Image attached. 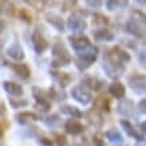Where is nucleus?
I'll use <instances>...</instances> for the list:
<instances>
[{
	"label": "nucleus",
	"mask_w": 146,
	"mask_h": 146,
	"mask_svg": "<svg viewBox=\"0 0 146 146\" xmlns=\"http://www.w3.org/2000/svg\"><path fill=\"white\" fill-rule=\"evenodd\" d=\"M95 60H97V48H94L93 46H89V47H86L83 50H79L76 52L75 63H76V66H78V68H80V70L87 68Z\"/></svg>",
	"instance_id": "f257e3e1"
},
{
	"label": "nucleus",
	"mask_w": 146,
	"mask_h": 146,
	"mask_svg": "<svg viewBox=\"0 0 146 146\" xmlns=\"http://www.w3.org/2000/svg\"><path fill=\"white\" fill-rule=\"evenodd\" d=\"M103 70H105L107 76H110V78H118V76H121L123 74L125 67H123V63L117 60L111 54H109L105 58V60H103Z\"/></svg>",
	"instance_id": "f03ea898"
},
{
	"label": "nucleus",
	"mask_w": 146,
	"mask_h": 146,
	"mask_svg": "<svg viewBox=\"0 0 146 146\" xmlns=\"http://www.w3.org/2000/svg\"><path fill=\"white\" fill-rule=\"evenodd\" d=\"M71 62V55L68 50L60 43L52 46V67H60Z\"/></svg>",
	"instance_id": "7ed1b4c3"
},
{
	"label": "nucleus",
	"mask_w": 146,
	"mask_h": 146,
	"mask_svg": "<svg viewBox=\"0 0 146 146\" xmlns=\"http://www.w3.org/2000/svg\"><path fill=\"white\" fill-rule=\"evenodd\" d=\"M126 30H127L129 34L137 36V38H141V39L146 36L145 24L141 23L138 19L134 18V16H131V18L127 20V23H126Z\"/></svg>",
	"instance_id": "20e7f679"
},
{
	"label": "nucleus",
	"mask_w": 146,
	"mask_h": 146,
	"mask_svg": "<svg viewBox=\"0 0 146 146\" xmlns=\"http://www.w3.org/2000/svg\"><path fill=\"white\" fill-rule=\"evenodd\" d=\"M71 95H72V98H74L75 101H78L79 103H82V105H87V103H90L91 99H93L91 93H90L86 87H83V86H75V87H72Z\"/></svg>",
	"instance_id": "39448f33"
},
{
	"label": "nucleus",
	"mask_w": 146,
	"mask_h": 146,
	"mask_svg": "<svg viewBox=\"0 0 146 146\" xmlns=\"http://www.w3.org/2000/svg\"><path fill=\"white\" fill-rule=\"evenodd\" d=\"M129 84L138 94H146V78L143 75H133L129 78Z\"/></svg>",
	"instance_id": "423d86ee"
},
{
	"label": "nucleus",
	"mask_w": 146,
	"mask_h": 146,
	"mask_svg": "<svg viewBox=\"0 0 146 146\" xmlns=\"http://www.w3.org/2000/svg\"><path fill=\"white\" fill-rule=\"evenodd\" d=\"M32 43H34V48L38 54H42L44 52L47 47H48V43H47V40L43 38V35L40 34L39 30H35L34 34H32Z\"/></svg>",
	"instance_id": "0eeeda50"
},
{
	"label": "nucleus",
	"mask_w": 146,
	"mask_h": 146,
	"mask_svg": "<svg viewBox=\"0 0 146 146\" xmlns=\"http://www.w3.org/2000/svg\"><path fill=\"white\" fill-rule=\"evenodd\" d=\"M67 24H68V27H70L72 31H75V32L84 31V30H86V27H87L83 19L80 18L79 15H76V13H72V15H70V16H68Z\"/></svg>",
	"instance_id": "6e6552de"
},
{
	"label": "nucleus",
	"mask_w": 146,
	"mask_h": 146,
	"mask_svg": "<svg viewBox=\"0 0 146 146\" xmlns=\"http://www.w3.org/2000/svg\"><path fill=\"white\" fill-rule=\"evenodd\" d=\"M118 111H119L122 115L133 117L134 113H135V105H134L130 99H123V101H121L119 105H118Z\"/></svg>",
	"instance_id": "1a4fd4ad"
},
{
	"label": "nucleus",
	"mask_w": 146,
	"mask_h": 146,
	"mask_svg": "<svg viewBox=\"0 0 146 146\" xmlns=\"http://www.w3.org/2000/svg\"><path fill=\"white\" fill-rule=\"evenodd\" d=\"M64 129H66V131L68 134H71V135H78V134L83 133V125L80 123V122H78L76 119H68L64 123Z\"/></svg>",
	"instance_id": "9d476101"
},
{
	"label": "nucleus",
	"mask_w": 146,
	"mask_h": 146,
	"mask_svg": "<svg viewBox=\"0 0 146 146\" xmlns=\"http://www.w3.org/2000/svg\"><path fill=\"white\" fill-rule=\"evenodd\" d=\"M68 40H70L71 46H72L76 51L83 50L90 46V40L87 39V38H84V36H70Z\"/></svg>",
	"instance_id": "9b49d317"
},
{
	"label": "nucleus",
	"mask_w": 146,
	"mask_h": 146,
	"mask_svg": "<svg viewBox=\"0 0 146 146\" xmlns=\"http://www.w3.org/2000/svg\"><path fill=\"white\" fill-rule=\"evenodd\" d=\"M11 68L13 70V72L16 74L18 76L23 78V79H27L30 78V68L27 67V64H23V63H13V64H9Z\"/></svg>",
	"instance_id": "f8f14e48"
},
{
	"label": "nucleus",
	"mask_w": 146,
	"mask_h": 146,
	"mask_svg": "<svg viewBox=\"0 0 146 146\" xmlns=\"http://www.w3.org/2000/svg\"><path fill=\"white\" fill-rule=\"evenodd\" d=\"M51 75L58 80V83L60 84L62 87H66L68 84L71 83V80H72V76L70 74H67V72H62V71H52L51 72Z\"/></svg>",
	"instance_id": "ddd939ff"
},
{
	"label": "nucleus",
	"mask_w": 146,
	"mask_h": 146,
	"mask_svg": "<svg viewBox=\"0 0 146 146\" xmlns=\"http://www.w3.org/2000/svg\"><path fill=\"white\" fill-rule=\"evenodd\" d=\"M46 20L54 26L56 28L58 31H63L64 30V22H63V19L60 16H58V15H54V13H47L46 15Z\"/></svg>",
	"instance_id": "4468645a"
},
{
	"label": "nucleus",
	"mask_w": 146,
	"mask_h": 146,
	"mask_svg": "<svg viewBox=\"0 0 146 146\" xmlns=\"http://www.w3.org/2000/svg\"><path fill=\"white\" fill-rule=\"evenodd\" d=\"M7 55L9 58H12L15 60H22L23 58H24V52H23L22 47L18 44V43H13L11 47H8L7 50Z\"/></svg>",
	"instance_id": "2eb2a0df"
},
{
	"label": "nucleus",
	"mask_w": 146,
	"mask_h": 146,
	"mask_svg": "<svg viewBox=\"0 0 146 146\" xmlns=\"http://www.w3.org/2000/svg\"><path fill=\"white\" fill-rule=\"evenodd\" d=\"M121 126L125 129V131H126V134H129L130 137L135 138V139H138V141H142V135L139 133H138L137 130L134 129V126L129 121H125V119H121Z\"/></svg>",
	"instance_id": "dca6fc26"
},
{
	"label": "nucleus",
	"mask_w": 146,
	"mask_h": 146,
	"mask_svg": "<svg viewBox=\"0 0 146 146\" xmlns=\"http://www.w3.org/2000/svg\"><path fill=\"white\" fill-rule=\"evenodd\" d=\"M3 86H4L5 91L9 93L11 95H16V97L23 95V87L20 86V84L15 83V82H4Z\"/></svg>",
	"instance_id": "f3484780"
},
{
	"label": "nucleus",
	"mask_w": 146,
	"mask_h": 146,
	"mask_svg": "<svg viewBox=\"0 0 146 146\" xmlns=\"http://www.w3.org/2000/svg\"><path fill=\"white\" fill-rule=\"evenodd\" d=\"M83 84L86 86V87H90V89H93V90H95V91H98V90L102 89L103 82H102V80H99V79H97V78H94V76H91V75H87L83 79Z\"/></svg>",
	"instance_id": "a211bd4d"
},
{
	"label": "nucleus",
	"mask_w": 146,
	"mask_h": 146,
	"mask_svg": "<svg viewBox=\"0 0 146 146\" xmlns=\"http://www.w3.org/2000/svg\"><path fill=\"white\" fill-rule=\"evenodd\" d=\"M125 87L123 84L121 83V82H114V83L110 84V94L113 95V97L115 98H123L125 97Z\"/></svg>",
	"instance_id": "6ab92c4d"
},
{
	"label": "nucleus",
	"mask_w": 146,
	"mask_h": 146,
	"mask_svg": "<svg viewBox=\"0 0 146 146\" xmlns=\"http://www.w3.org/2000/svg\"><path fill=\"white\" fill-rule=\"evenodd\" d=\"M94 106L97 107V109H99V110L102 111H110V99L105 95H102V97H98L95 101H94Z\"/></svg>",
	"instance_id": "aec40b11"
},
{
	"label": "nucleus",
	"mask_w": 146,
	"mask_h": 146,
	"mask_svg": "<svg viewBox=\"0 0 146 146\" xmlns=\"http://www.w3.org/2000/svg\"><path fill=\"white\" fill-rule=\"evenodd\" d=\"M106 138L109 141H111L113 143H117V145H122L123 143V137H122V134L118 131V130H114V129H111L109 131H106Z\"/></svg>",
	"instance_id": "412c9836"
},
{
	"label": "nucleus",
	"mask_w": 146,
	"mask_h": 146,
	"mask_svg": "<svg viewBox=\"0 0 146 146\" xmlns=\"http://www.w3.org/2000/svg\"><path fill=\"white\" fill-rule=\"evenodd\" d=\"M111 55H113L117 60H119V62H122V63L129 62V60H130V55H129L126 51H123L122 48H119V47H115V48H113Z\"/></svg>",
	"instance_id": "4be33fe9"
},
{
	"label": "nucleus",
	"mask_w": 146,
	"mask_h": 146,
	"mask_svg": "<svg viewBox=\"0 0 146 146\" xmlns=\"http://www.w3.org/2000/svg\"><path fill=\"white\" fill-rule=\"evenodd\" d=\"M86 117H87V119H89V122L91 125H94L95 127H101L102 126V117L99 114H98L97 111H89L87 114H86Z\"/></svg>",
	"instance_id": "5701e85b"
},
{
	"label": "nucleus",
	"mask_w": 146,
	"mask_h": 146,
	"mask_svg": "<svg viewBox=\"0 0 146 146\" xmlns=\"http://www.w3.org/2000/svg\"><path fill=\"white\" fill-rule=\"evenodd\" d=\"M94 36H95L98 40H106V42L114 39V35H113V34H111L109 30H105V28H102V30H98V31H95V32H94Z\"/></svg>",
	"instance_id": "b1692460"
},
{
	"label": "nucleus",
	"mask_w": 146,
	"mask_h": 146,
	"mask_svg": "<svg viewBox=\"0 0 146 146\" xmlns=\"http://www.w3.org/2000/svg\"><path fill=\"white\" fill-rule=\"evenodd\" d=\"M35 119H38V117L34 113H30V111H23V113L16 114V121L20 122V123H24L27 121H35Z\"/></svg>",
	"instance_id": "393cba45"
},
{
	"label": "nucleus",
	"mask_w": 146,
	"mask_h": 146,
	"mask_svg": "<svg viewBox=\"0 0 146 146\" xmlns=\"http://www.w3.org/2000/svg\"><path fill=\"white\" fill-rule=\"evenodd\" d=\"M125 5H127V0H107L106 7L110 11H114L117 8H122Z\"/></svg>",
	"instance_id": "a878e982"
},
{
	"label": "nucleus",
	"mask_w": 146,
	"mask_h": 146,
	"mask_svg": "<svg viewBox=\"0 0 146 146\" xmlns=\"http://www.w3.org/2000/svg\"><path fill=\"white\" fill-rule=\"evenodd\" d=\"M60 111H62L63 114L71 115V117H75V118H80L83 115L76 107H72V106H62L60 107Z\"/></svg>",
	"instance_id": "bb28decb"
},
{
	"label": "nucleus",
	"mask_w": 146,
	"mask_h": 146,
	"mask_svg": "<svg viewBox=\"0 0 146 146\" xmlns=\"http://www.w3.org/2000/svg\"><path fill=\"white\" fill-rule=\"evenodd\" d=\"M1 12L4 13V15H8V16H12L13 15L15 7H13V4L9 0H1Z\"/></svg>",
	"instance_id": "cd10ccee"
},
{
	"label": "nucleus",
	"mask_w": 146,
	"mask_h": 146,
	"mask_svg": "<svg viewBox=\"0 0 146 146\" xmlns=\"http://www.w3.org/2000/svg\"><path fill=\"white\" fill-rule=\"evenodd\" d=\"M27 3L28 4H31L34 8H36V9H43L44 8V4L47 3L46 0H27Z\"/></svg>",
	"instance_id": "c85d7f7f"
},
{
	"label": "nucleus",
	"mask_w": 146,
	"mask_h": 146,
	"mask_svg": "<svg viewBox=\"0 0 146 146\" xmlns=\"http://www.w3.org/2000/svg\"><path fill=\"white\" fill-rule=\"evenodd\" d=\"M55 143L58 146H66L67 145V138L62 134H55Z\"/></svg>",
	"instance_id": "c756f323"
},
{
	"label": "nucleus",
	"mask_w": 146,
	"mask_h": 146,
	"mask_svg": "<svg viewBox=\"0 0 146 146\" xmlns=\"http://www.w3.org/2000/svg\"><path fill=\"white\" fill-rule=\"evenodd\" d=\"M133 16L146 26V15L142 12V11H133Z\"/></svg>",
	"instance_id": "7c9ffc66"
},
{
	"label": "nucleus",
	"mask_w": 146,
	"mask_h": 146,
	"mask_svg": "<svg viewBox=\"0 0 146 146\" xmlns=\"http://www.w3.org/2000/svg\"><path fill=\"white\" fill-rule=\"evenodd\" d=\"M93 20L95 22V24H107L109 23V19L102 16V15H95L93 18Z\"/></svg>",
	"instance_id": "2f4dec72"
},
{
	"label": "nucleus",
	"mask_w": 146,
	"mask_h": 146,
	"mask_svg": "<svg viewBox=\"0 0 146 146\" xmlns=\"http://www.w3.org/2000/svg\"><path fill=\"white\" fill-rule=\"evenodd\" d=\"M19 18L22 19V20H24V22H27V23L31 22V16H30V13L27 12L26 9H20V11H19Z\"/></svg>",
	"instance_id": "473e14b6"
},
{
	"label": "nucleus",
	"mask_w": 146,
	"mask_h": 146,
	"mask_svg": "<svg viewBox=\"0 0 146 146\" xmlns=\"http://www.w3.org/2000/svg\"><path fill=\"white\" fill-rule=\"evenodd\" d=\"M56 122H58V115H51V117L44 118V123L48 125V126H52V125L56 123Z\"/></svg>",
	"instance_id": "72a5a7b5"
},
{
	"label": "nucleus",
	"mask_w": 146,
	"mask_h": 146,
	"mask_svg": "<svg viewBox=\"0 0 146 146\" xmlns=\"http://www.w3.org/2000/svg\"><path fill=\"white\" fill-rule=\"evenodd\" d=\"M86 3L93 8H99L102 5V0H86Z\"/></svg>",
	"instance_id": "f704fd0d"
},
{
	"label": "nucleus",
	"mask_w": 146,
	"mask_h": 146,
	"mask_svg": "<svg viewBox=\"0 0 146 146\" xmlns=\"http://www.w3.org/2000/svg\"><path fill=\"white\" fill-rule=\"evenodd\" d=\"M138 109H139V111H141L142 114H146V98H143L142 101H139Z\"/></svg>",
	"instance_id": "c9c22d12"
},
{
	"label": "nucleus",
	"mask_w": 146,
	"mask_h": 146,
	"mask_svg": "<svg viewBox=\"0 0 146 146\" xmlns=\"http://www.w3.org/2000/svg\"><path fill=\"white\" fill-rule=\"evenodd\" d=\"M11 105L13 107H20V106H26L27 101H15V99H11Z\"/></svg>",
	"instance_id": "e433bc0d"
},
{
	"label": "nucleus",
	"mask_w": 146,
	"mask_h": 146,
	"mask_svg": "<svg viewBox=\"0 0 146 146\" xmlns=\"http://www.w3.org/2000/svg\"><path fill=\"white\" fill-rule=\"evenodd\" d=\"M94 143H95L97 146H103L102 139H101V137H99V135H95V137H94Z\"/></svg>",
	"instance_id": "4c0bfd02"
},
{
	"label": "nucleus",
	"mask_w": 146,
	"mask_h": 146,
	"mask_svg": "<svg viewBox=\"0 0 146 146\" xmlns=\"http://www.w3.org/2000/svg\"><path fill=\"white\" fill-rule=\"evenodd\" d=\"M7 126H8V123H7V121L3 118V119H1V133L5 130V127H7Z\"/></svg>",
	"instance_id": "58836bf2"
},
{
	"label": "nucleus",
	"mask_w": 146,
	"mask_h": 146,
	"mask_svg": "<svg viewBox=\"0 0 146 146\" xmlns=\"http://www.w3.org/2000/svg\"><path fill=\"white\" fill-rule=\"evenodd\" d=\"M42 142H43L44 145H52V141H50V139H46V138H43V139H42Z\"/></svg>",
	"instance_id": "ea45409f"
},
{
	"label": "nucleus",
	"mask_w": 146,
	"mask_h": 146,
	"mask_svg": "<svg viewBox=\"0 0 146 146\" xmlns=\"http://www.w3.org/2000/svg\"><path fill=\"white\" fill-rule=\"evenodd\" d=\"M141 130L143 131V133H146V122H143V123L141 125Z\"/></svg>",
	"instance_id": "a19ab883"
},
{
	"label": "nucleus",
	"mask_w": 146,
	"mask_h": 146,
	"mask_svg": "<svg viewBox=\"0 0 146 146\" xmlns=\"http://www.w3.org/2000/svg\"><path fill=\"white\" fill-rule=\"evenodd\" d=\"M137 3H139V4H146V0H135Z\"/></svg>",
	"instance_id": "79ce46f5"
},
{
	"label": "nucleus",
	"mask_w": 146,
	"mask_h": 146,
	"mask_svg": "<svg viewBox=\"0 0 146 146\" xmlns=\"http://www.w3.org/2000/svg\"><path fill=\"white\" fill-rule=\"evenodd\" d=\"M72 146H79V145H72Z\"/></svg>",
	"instance_id": "37998d69"
},
{
	"label": "nucleus",
	"mask_w": 146,
	"mask_h": 146,
	"mask_svg": "<svg viewBox=\"0 0 146 146\" xmlns=\"http://www.w3.org/2000/svg\"><path fill=\"white\" fill-rule=\"evenodd\" d=\"M46 1H48V0H46Z\"/></svg>",
	"instance_id": "c03bdc74"
}]
</instances>
